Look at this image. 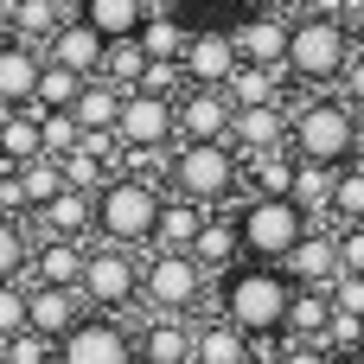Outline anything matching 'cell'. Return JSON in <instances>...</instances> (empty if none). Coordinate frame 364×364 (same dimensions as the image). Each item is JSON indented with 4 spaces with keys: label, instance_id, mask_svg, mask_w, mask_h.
Listing matches in <instances>:
<instances>
[{
    "label": "cell",
    "instance_id": "13",
    "mask_svg": "<svg viewBox=\"0 0 364 364\" xmlns=\"http://www.w3.org/2000/svg\"><path fill=\"white\" fill-rule=\"evenodd\" d=\"M230 128H237L230 90L186 83V96H179V141H230Z\"/></svg>",
    "mask_w": 364,
    "mask_h": 364
},
{
    "label": "cell",
    "instance_id": "53",
    "mask_svg": "<svg viewBox=\"0 0 364 364\" xmlns=\"http://www.w3.org/2000/svg\"><path fill=\"white\" fill-rule=\"evenodd\" d=\"M250 364H262V358H250Z\"/></svg>",
    "mask_w": 364,
    "mask_h": 364
},
{
    "label": "cell",
    "instance_id": "25",
    "mask_svg": "<svg viewBox=\"0 0 364 364\" xmlns=\"http://www.w3.org/2000/svg\"><path fill=\"white\" fill-rule=\"evenodd\" d=\"M192 358H198V364H250V358H256V339L218 314V320L192 326Z\"/></svg>",
    "mask_w": 364,
    "mask_h": 364
},
{
    "label": "cell",
    "instance_id": "29",
    "mask_svg": "<svg viewBox=\"0 0 364 364\" xmlns=\"http://www.w3.org/2000/svg\"><path fill=\"white\" fill-rule=\"evenodd\" d=\"M326 326H333V288H294V307H288V339L326 346Z\"/></svg>",
    "mask_w": 364,
    "mask_h": 364
},
{
    "label": "cell",
    "instance_id": "47",
    "mask_svg": "<svg viewBox=\"0 0 364 364\" xmlns=\"http://www.w3.org/2000/svg\"><path fill=\"white\" fill-rule=\"evenodd\" d=\"M352 38H358V51H364V13H358V32H352Z\"/></svg>",
    "mask_w": 364,
    "mask_h": 364
},
{
    "label": "cell",
    "instance_id": "50",
    "mask_svg": "<svg viewBox=\"0 0 364 364\" xmlns=\"http://www.w3.org/2000/svg\"><path fill=\"white\" fill-rule=\"evenodd\" d=\"M179 364H198V358H179Z\"/></svg>",
    "mask_w": 364,
    "mask_h": 364
},
{
    "label": "cell",
    "instance_id": "3",
    "mask_svg": "<svg viewBox=\"0 0 364 364\" xmlns=\"http://www.w3.org/2000/svg\"><path fill=\"white\" fill-rule=\"evenodd\" d=\"M352 51H358V38H352L346 19H333V13H294V45H288V77L294 83L333 90L346 77Z\"/></svg>",
    "mask_w": 364,
    "mask_h": 364
},
{
    "label": "cell",
    "instance_id": "37",
    "mask_svg": "<svg viewBox=\"0 0 364 364\" xmlns=\"http://www.w3.org/2000/svg\"><path fill=\"white\" fill-rule=\"evenodd\" d=\"M32 115H38V134H45V154H58V160H64L70 147H83V141H90V134H83V122H77L70 109H32Z\"/></svg>",
    "mask_w": 364,
    "mask_h": 364
},
{
    "label": "cell",
    "instance_id": "40",
    "mask_svg": "<svg viewBox=\"0 0 364 364\" xmlns=\"http://www.w3.org/2000/svg\"><path fill=\"white\" fill-rule=\"evenodd\" d=\"M32 320H26V282H0V346L13 339V333H26Z\"/></svg>",
    "mask_w": 364,
    "mask_h": 364
},
{
    "label": "cell",
    "instance_id": "14",
    "mask_svg": "<svg viewBox=\"0 0 364 364\" xmlns=\"http://www.w3.org/2000/svg\"><path fill=\"white\" fill-rule=\"evenodd\" d=\"M90 243H96V237H32V269H26V282H45V288H83Z\"/></svg>",
    "mask_w": 364,
    "mask_h": 364
},
{
    "label": "cell",
    "instance_id": "27",
    "mask_svg": "<svg viewBox=\"0 0 364 364\" xmlns=\"http://www.w3.org/2000/svg\"><path fill=\"white\" fill-rule=\"evenodd\" d=\"M122 96H128V90H115L109 77H90V83H83V96L70 102V115L83 122V134H96V141H115V115H122Z\"/></svg>",
    "mask_w": 364,
    "mask_h": 364
},
{
    "label": "cell",
    "instance_id": "5",
    "mask_svg": "<svg viewBox=\"0 0 364 364\" xmlns=\"http://www.w3.org/2000/svg\"><path fill=\"white\" fill-rule=\"evenodd\" d=\"M160 198H166V186L134 179V173H115V179L96 192V237H102V243H122V250H154Z\"/></svg>",
    "mask_w": 364,
    "mask_h": 364
},
{
    "label": "cell",
    "instance_id": "6",
    "mask_svg": "<svg viewBox=\"0 0 364 364\" xmlns=\"http://www.w3.org/2000/svg\"><path fill=\"white\" fill-rule=\"evenodd\" d=\"M237 230H243V250H250V262H288L294 256V243L314 230V218L294 205V198H243L237 205Z\"/></svg>",
    "mask_w": 364,
    "mask_h": 364
},
{
    "label": "cell",
    "instance_id": "17",
    "mask_svg": "<svg viewBox=\"0 0 364 364\" xmlns=\"http://www.w3.org/2000/svg\"><path fill=\"white\" fill-rule=\"evenodd\" d=\"M38 77H45V51L26 45V38H6L0 45V109H32Z\"/></svg>",
    "mask_w": 364,
    "mask_h": 364
},
{
    "label": "cell",
    "instance_id": "20",
    "mask_svg": "<svg viewBox=\"0 0 364 364\" xmlns=\"http://www.w3.org/2000/svg\"><path fill=\"white\" fill-rule=\"evenodd\" d=\"M32 237H96V198L64 186L51 205L32 211Z\"/></svg>",
    "mask_w": 364,
    "mask_h": 364
},
{
    "label": "cell",
    "instance_id": "2",
    "mask_svg": "<svg viewBox=\"0 0 364 364\" xmlns=\"http://www.w3.org/2000/svg\"><path fill=\"white\" fill-rule=\"evenodd\" d=\"M288 147L301 160H320V166H346L364 154V115L339 96V90H314L294 102V122H288Z\"/></svg>",
    "mask_w": 364,
    "mask_h": 364
},
{
    "label": "cell",
    "instance_id": "54",
    "mask_svg": "<svg viewBox=\"0 0 364 364\" xmlns=\"http://www.w3.org/2000/svg\"><path fill=\"white\" fill-rule=\"evenodd\" d=\"M358 6H364V0H358Z\"/></svg>",
    "mask_w": 364,
    "mask_h": 364
},
{
    "label": "cell",
    "instance_id": "10",
    "mask_svg": "<svg viewBox=\"0 0 364 364\" xmlns=\"http://www.w3.org/2000/svg\"><path fill=\"white\" fill-rule=\"evenodd\" d=\"M58 364H141V352H134V333L115 314H90L77 333L58 339Z\"/></svg>",
    "mask_w": 364,
    "mask_h": 364
},
{
    "label": "cell",
    "instance_id": "9",
    "mask_svg": "<svg viewBox=\"0 0 364 364\" xmlns=\"http://www.w3.org/2000/svg\"><path fill=\"white\" fill-rule=\"evenodd\" d=\"M179 141V102L154 90H128L115 115V147H173Z\"/></svg>",
    "mask_w": 364,
    "mask_h": 364
},
{
    "label": "cell",
    "instance_id": "34",
    "mask_svg": "<svg viewBox=\"0 0 364 364\" xmlns=\"http://www.w3.org/2000/svg\"><path fill=\"white\" fill-rule=\"evenodd\" d=\"M0 154H6V166L45 154V134H38V115H32V109H6V115H0Z\"/></svg>",
    "mask_w": 364,
    "mask_h": 364
},
{
    "label": "cell",
    "instance_id": "51",
    "mask_svg": "<svg viewBox=\"0 0 364 364\" xmlns=\"http://www.w3.org/2000/svg\"><path fill=\"white\" fill-rule=\"evenodd\" d=\"M0 358H6V346H0Z\"/></svg>",
    "mask_w": 364,
    "mask_h": 364
},
{
    "label": "cell",
    "instance_id": "11",
    "mask_svg": "<svg viewBox=\"0 0 364 364\" xmlns=\"http://www.w3.org/2000/svg\"><path fill=\"white\" fill-rule=\"evenodd\" d=\"M237 64H243V51H237V32H230V26H192V38H186V51H179L186 83L224 90Z\"/></svg>",
    "mask_w": 364,
    "mask_h": 364
},
{
    "label": "cell",
    "instance_id": "44",
    "mask_svg": "<svg viewBox=\"0 0 364 364\" xmlns=\"http://www.w3.org/2000/svg\"><path fill=\"white\" fill-rule=\"evenodd\" d=\"M333 90H339V96H346V102L364 115V51H352V64H346V77H339Z\"/></svg>",
    "mask_w": 364,
    "mask_h": 364
},
{
    "label": "cell",
    "instance_id": "48",
    "mask_svg": "<svg viewBox=\"0 0 364 364\" xmlns=\"http://www.w3.org/2000/svg\"><path fill=\"white\" fill-rule=\"evenodd\" d=\"M358 346H364V314H358Z\"/></svg>",
    "mask_w": 364,
    "mask_h": 364
},
{
    "label": "cell",
    "instance_id": "31",
    "mask_svg": "<svg viewBox=\"0 0 364 364\" xmlns=\"http://www.w3.org/2000/svg\"><path fill=\"white\" fill-rule=\"evenodd\" d=\"M186 38H192V26H186L173 6H154V13H147V26H141V51H147V58H166V64H179Z\"/></svg>",
    "mask_w": 364,
    "mask_h": 364
},
{
    "label": "cell",
    "instance_id": "1",
    "mask_svg": "<svg viewBox=\"0 0 364 364\" xmlns=\"http://www.w3.org/2000/svg\"><path fill=\"white\" fill-rule=\"evenodd\" d=\"M288 307H294V282L282 262H237L230 275H218V314L230 326H243L250 339H282L288 333Z\"/></svg>",
    "mask_w": 364,
    "mask_h": 364
},
{
    "label": "cell",
    "instance_id": "52",
    "mask_svg": "<svg viewBox=\"0 0 364 364\" xmlns=\"http://www.w3.org/2000/svg\"><path fill=\"white\" fill-rule=\"evenodd\" d=\"M0 364H13V358H0Z\"/></svg>",
    "mask_w": 364,
    "mask_h": 364
},
{
    "label": "cell",
    "instance_id": "22",
    "mask_svg": "<svg viewBox=\"0 0 364 364\" xmlns=\"http://www.w3.org/2000/svg\"><path fill=\"white\" fill-rule=\"evenodd\" d=\"M134 352H141V364L192 358V320H179V314H147L141 333H134Z\"/></svg>",
    "mask_w": 364,
    "mask_h": 364
},
{
    "label": "cell",
    "instance_id": "12",
    "mask_svg": "<svg viewBox=\"0 0 364 364\" xmlns=\"http://www.w3.org/2000/svg\"><path fill=\"white\" fill-rule=\"evenodd\" d=\"M230 32H237V51H243V64H269V70H288L294 13H282V6H256V13H243Z\"/></svg>",
    "mask_w": 364,
    "mask_h": 364
},
{
    "label": "cell",
    "instance_id": "43",
    "mask_svg": "<svg viewBox=\"0 0 364 364\" xmlns=\"http://www.w3.org/2000/svg\"><path fill=\"white\" fill-rule=\"evenodd\" d=\"M275 364H333V352H326V346H307V339H288V333H282V358Z\"/></svg>",
    "mask_w": 364,
    "mask_h": 364
},
{
    "label": "cell",
    "instance_id": "28",
    "mask_svg": "<svg viewBox=\"0 0 364 364\" xmlns=\"http://www.w3.org/2000/svg\"><path fill=\"white\" fill-rule=\"evenodd\" d=\"M70 13H77V0H13V38H26V45L45 51Z\"/></svg>",
    "mask_w": 364,
    "mask_h": 364
},
{
    "label": "cell",
    "instance_id": "36",
    "mask_svg": "<svg viewBox=\"0 0 364 364\" xmlns=\"http://www.w3.org/2000/svg\"><path fill=\"white\" fill-rule=\"evenodd\" d=\"M83 83H90V77H77L70 64H51V58H45V77H38V102H32V109H70V102L83 96Z\"/></svg>",
    "mask_w": 364,
    "mask_h": 364
},
{
    "label": "cell",
    "instance_id": "24",
    "mask_svg": "<svg viewBox=\"0 0 364 364\" xmlns=\"http://www.w3.org/2000/svg\"><path fill=\"white\" fill-rule=\"evenodd\" d=\"M192 256L205 262V275H230V269L250 256V250H243V230H237V211H211V224L198 230Z\"/></svg>",
    "mask_w": 364,
    "mask_h": 364
},
{
    "label": "cell",
    "instance_id": "16",
    "mask_svg": "<svg viewBox=\"0 0 364 364\" xmlns=\"http://www.w3.org/2000/svg\"><path fill=\"white\" fill-rule=\"evenodd\" d=\"M282 269H288L294 288H333V282H339V230H333V224H314V230L294 243V256H288Z\"/></svg>",
    "mask_w": 364,
    "mask_h": 364
},
{
    "label": "cell",
    "instance_id": "32",
    "mask_svg": "<svg viewBox=\"0 0 364 364\" xmlns=\"http://www.w3.org/2000/svg\"><path fill=\"white\" fill-rule=\"evenodd\" d=\"M333 179H339V166H320V160H301V173H294V205L314 224L333 218Z\"/></svg>",
    "mask_w": 364,
    "mask_h": 364
},
{
    "label": "cell",
    "instance_id": "26",
    "mask_svg": "<svg viewBox=\"0 0 364 364\" xmlns=\"http://www.w3.org/2000/svg\"><path fill=\"white\" fill-rule=\"evenodd\" d=\"M147 13H154V0H77V19L96 26L109 45H115V38H141Z\"/></svg>",
    "mask_w": 364,
    "mask_h": 364
},
{
    "label": "cell",
    "instance_id": "42",
    "mask_svg": "<svg viewBox=\"0 0 364 364\" xmlns=\"http://www.w3.org/2000/svg\"><path fill=\"white\" fill-rule=\"evenodd\" d=\"M333 314H364V275H339L333 282Z\"/></svg>",
    "mask_w": 364,
    "mask_h": 364
},
{
    "label": "cell",
    "instance_id": "38",
    "mask_svg": "<svg viewBox=\"0 0 364 364\" xmlns=\"http://www.w3.org/2000/svg\"><path fill=\"white\" fill-rule=\"evenodd\" d=\"M141 70H147L141 38H115V45H109V58H102V77H109L115 90H134V83H141Z\"/></svg>",
    "mask_w": 364,
    "mask_h": 364
},
{
    "label": "cell",
    "instance_id": "21",
    "mask_svg": "<svg viewBox=\"0 0 364 364\" xmlns=\"http://www.w3.org/2000/svg\"><path fill=\"white\" fill-rule=\"evenodd\" d=\"M205 224H211V205H198L186 192H166L160 198V218H154V250H192Z\"/></svg>",
    "mask_w": 364,
    "mask_h": 364
},
{
    "label": "cell",
    "instance_id": "23",
    "mask_svg": "<svg viewBox=\"0 0 364 364\" xmlns=\"http://www.w3.org/2000/svg\"><path fill=\"white\" fill-rule=\"evenodd\" d=\"M294 173H301V154H294V147L243 154V186H250L256 198H294Z\"/></svg>",
    "mask_w": 364,
    "mask_h": 364
},
{
    "label": "cell",
    "instance_id": "45",
    "mask_svg": "<svg viewBox=\"0 0 364 364\" xmlns=\"http://www.w3.org/2000/svg\"><path fill=\"white\" fill-rule=\"evenodd\" d=\"M13 38V0H0V45Z\"/></svg>",
    "mask_w": 364,
    "mask_h": 364
},
{
    "label": "cell",
    "instance_id": "33",
    "mask_svg": "<svg viewBox=\"0 0 364 364\" xmlns=\"http://www.w3.org/2000/svg\"><path fill=\"white\" fill-rule=\"evenodd\" d=\"M282 77H288V70H269V64H237L224 90H230V102H237V109H256V102H282Z\"/></svg>",
    "mask_w": 364,
    "mask_h": 364
},
{
    "label": "cell",
    "instance_id": "46",
    "mask_svg": "<svg viewBox=\"0 0 364 364\" xmlns=\"http://www.w3.org/2000/svg\"><path fill=\"white\" fill-rule=\"evenodd\" d=\"M333 364H364V346H358V352H339Z\"/></svg>",
    "mask_w": 364,
    "mask_h": 364
},
{
    "label": "cell",
    "instance_id": "35",
    "mask_svg": "<svg viewBox=\"0 0 364 364\" xmlns=\"http://www.w3.org/2000/svg\"><path fill=\"white\" fill-rule=\"evenodd\" d=\"M32 218H0V282H26L32 269V237H26Z\"/></svg>",
    "mask_w": 364,
    "mask_h": 364
},
{
    "label": "cell",
    "instance_id": "8",
    "mask_svg": "<svg viewBox=\"0 0 364 364\" xmlns=\"http://www.w3.org/2000/svg\"><path fill=\"white\" fill-rule=\"evenodd\" d=\"M83 301L96 314H122L141 301V250H122V243H90V262H83Z\"/></svg>",
    "mask_w": 364,
    "mask_h": 364
},
{
    "label": "cell",
    "instance_id": "19",
    "mask_svg": "<svg viewBox=\"0 0 364 364\" xmlns=\"http://www.w3.org/2000/svg\"><path fill=\"white\" fill-rule=\"evenodd\" d=\"M45 58H51V64H70L77 77H102V58H109V38H102L96 26H83V19L70 13V19L58 26V38L45 45Z\"/></svg>",
    "mask_w": 364,
    "mask_h": 364
},
{
    "label": "cell",
    "instance_id": "4",
    "mask_svg": "<svg viewBox=\"0 0 364 364\" xmlns=\"http://www.w3.org/2000/svg\"><path fill=\"white\" fill-rule=\"evenodd\" d=\"M166 192H186V198H198V205L218 211V205H230L243 192V154L230 141H179Z\"/></svg>",
    "mask_w": 364,
    "mask_h": 364
},
{
    "label": "cell",
    "instance_id": "15",
    "mask_svg": "<svg viewBox=\"0 0 364 364\" xmlns=\"http://www.w3.org/2000/svg\"><path fill=\"white\" fill-rule=\"evenodd\" d=\"M96 307L83 301V288H45V282H26V320L45 333V339H64L90 320Z\"/></svg>",
    "mask_w": 364,
    "mask_h": 364
},
{
    "label": "cell",
    "instance_id": "49",
    "mask_svg": "<svg viewBox=\"0 0 364 364\" xmlns=\"http://www.w3.org/2000/svg\"><path fill=\"white\" fill-rule=\"evenodd\" d=\"M0 173H6V154H0Z\"/></svg>",
    "mask_w": 364,
    "mask_h": 364
},
{
    "label": "cell",
    "instance_id": "39",
    "mask_svg": "<svg viewBox=\"0 0 364 364\" xmlns=\"http://www.w3.org/2000/svg\"><path fill=\"white\" fill-rule=\"evenodd\" d=\"M6 358L13 364H58V339H45L38 326H26V333L6 339Z\"/></svg>",
    "mask_w": 364,
    "mask_h": 364
},
{
    "label": "cell",
    "instance_id": "30",
    "mask_svg": "<svg viewBox=\"0 0 364 364\" xmlns=\"http://www.w3.org/2000/svg\"><path fill=\"white\" fill-rule=\"evenodd\" d=\"M13 179H19V192H26V218H32L38 205H51V198L64 192V160H58V154H32V160L13 166Z\"/></svg>",
    "mask_w": 364,
    "mask_h": 364
},
{
    "label": "cell",
    "instance_id": "18",
    "mask_svg": "<svg viewBox=\"0 0 364 364\" xmlns=\"http://www.w3.org/2000/svg\"><path fill=\"white\" fill-rule=\"evenodd\" d=\"M288 122H294V102H256V109H237V128H230V147L237 154H262V147H288Z\"/></svg>",
    "mask_w": 364,
    "mask_h": 364
},
{
    "label": "cell",
    "instance_id": "7",
    "mask_svg": "<svg viewBox=\"0 0 364 364\" xmlns=\"http://www.w3.org/2000/svg\"><path fill=\"white\" fill-rule=\"evenodd\" d=\"M205 288H211V275H205V262L192 250H147L141 256V301L154 314H179L186 320L205 301Z\"/></svg>",
    "mask_w": 364,
    "mask_h": 364
},
{
    "label": "cell",
    "instance_id": "41",
    "mask_svg": "<svg viewBox=\"0 0 364 364\" xmlns=\"http://www.w3.org/2000/svg\"><path fill=\"white\" fill-rule=\"evenodd\" d=\"M339 230V275H364V224H333Z\"/></svg>",
    "mask_w": 364,
    "mask_h": 364
}]
</instances>
